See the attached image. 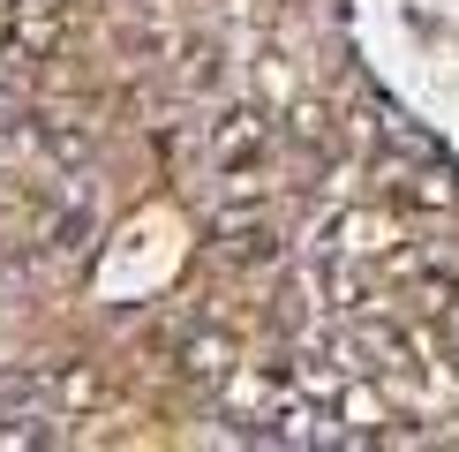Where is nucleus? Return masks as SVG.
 Wrapping results in <instances>:
<instances>
[{
  "label": "nucleus",
  "mask_w": 459,
  "mask_h": 452,
  "mask_svg": "<svg viewBox=\"0 0 459 452\" xmlns=\"http://www.w3.org/2000/svg\"><path fill=\"white\" fill-rule=\"evenodd\" d=\"M212 241L234 264H272L279 256V234H272V219L264 212H248V204H226V212H212Z\"/></svg>",
  "instance_id": "obj_1"
},
{
  "label": "nucleus",
  "mask_w": 459,
  "mask_h": 452,
  "mask_svg": "<svg viewBox=\"0 0 459 452\" xmlns=\"http://www.w3.org/2000/svg\"><path fill=\"white\" fill-rule=\"evenodd\" d=\"M212 159L226 166V174H241V166L248 159H264V113H226V121H219V136H212Z\"/></svg>",
  "instance_id": "obj_2"
},
{
  "label": "nucleus",
  "mask_w": 459,
  "mask_h": 452,
  "mask_svg": "<svg viewBox=\"0 0 459 452\" xmlns=\"http://www.w3.org/2000/svg\"><path fill=\"white\" fill-rule=\"evenodd\" d=\"M181 369L196 377V385H226V377H234V339H226V332H188Z\"/></svg>",
  "instance_id": "obj_3"
},
{
  "label": "nucleus",
  "mask_w": 459,
  "mask_h": 452,
  "mask_svg": "<svg viewBox=\"0 0 459 452\" xmlns=\"http://www.w3.org/2000/svg\"><path fill=\"white\" fill-rule=\"evenodd\" d=\"M294 136L309 143V151H332V143H339V121H332V106H301V113H294Z\"/></svg>",
  "instance_id": "obj_4"
},
{
  "label": "nucleus",
  "mask_w": 459,
  "mask_h": 452,
  "mask_svg": "<svg viewBox=\"0 0 459 452\" xmlns=\"http://www.w3.org/2000/svg\"><path fill=\"white\" fill-rule=\"evenodd\" d=\"M407 204H452V181H445V174H429V159H422V174L407 181Z\"/></svg>",
  "instance_id": "obj_5"
}]
</instances>
